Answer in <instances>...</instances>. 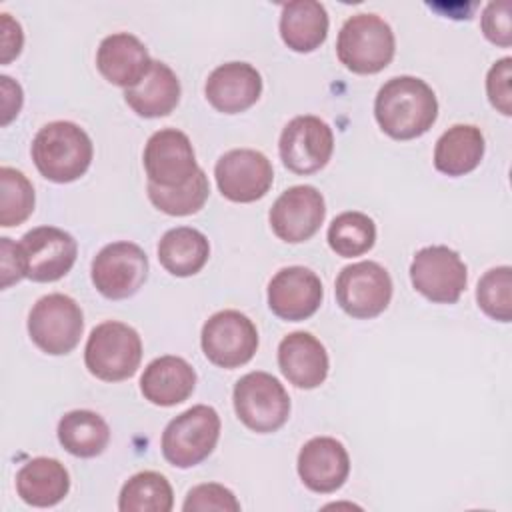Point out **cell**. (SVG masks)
Returning <instances> with one entry per match:
<instances>
[{
    "label": "cell",
    "instance_id": "6da1fadb",
    "mask_svg": "<svg viewBox=\"0 0 512 512\" xmlns=\"http://www.w3.org/2000/svg\"><path fill=\"white\" fill-rule=\"evenodd\" d=\"M374 116L382 132L394 140H412L432 128L438 116L434 90L416 76H394L374 100Z\"/></svg>",
    "mask_w": 512,
    "mask_h": 512
},
{
    "label": "cell",
    "instance_id": "7a4b0ae2",
    "mask_svg": "<svg viewBox=\"0 0 512 512\" xmlns=\"http://www.w3.org/2000/svg\"><path fill=\"white\" fill-rule=\"evenodd\" d=\"M30 152L34 166L46 180L68 184L86 174L94 148L84 128L70 120H56L36 132Z\"/></svg>",
    "mask_w": 512,
    "mask_h": 512
},
{
    "label": "cell",
    "instance_id": "3957f363",
    "mask_svg": "<svg viewBox=\"0 0 512 512\" xmlns=\"http://www.w3.org/2000/svg\"><path fill=\"white\" fill-rule=\"evenodd\" d=\"M396 40L390 24L378 14L350 16L336 40L338 60L356 74H376L394 58Z\"/></svg>",
    "mask_w": 512,
    "mask_h": 512
},
{
    "label": "cell",
    "instance_id": "277c9868",
    "mask_svg": "<svg viewBox=\"0 0 512 512\" xmlns=\"http://www.w3.org/2000/svg\"><path fill=\"white\" fill-rule=\"evenodd\" d=\"M142 360V340L138 332L118 320H106L92 328L84 364L92 376L104 382H120L136 374Z\"/></svg>",
    "mask_w": 512,
    "mask_h": 512
},
{
    "label": "cell",
    "instance_id": "5b68a950",
    "mask_svg": "<svg viewBox=\"0 0 512 512\" xmlns=\"http://www.w3.org/2000/svg\"><path fill=\"white\" fill-rule=\"evenodd\" d=\"M220 438V416L212 406L196 404L168 422L160 448L166 462L176 468H192L204 462Z\"/></svg>",
    "mask_w": 512,
    "mask_h": 512
},
{
    "label": "cell",
    "instance_id": "8992f818",
    "mask_svg": "<svg viewBox=\"0 0 512 512\" xmlns=\"http://www.w3.org/2000/svg\"><path fill=\"white\" fill-rule=\"evenodd\" d=\"M232 402L238 420L258 434L276 432L290 416L286 388L276 376L260 370L244 374L234 384Z\"/></svg>",
    "mask_w": 512,
    "mask_h": 512
},
{
    "label": "cell",
    "instance_id": "52a82bcc",
    "mask_svg": "<svg viewBox=\"0 0 512 512\" xmlns=\"http://www.w3.org/2000/svg\"><path fill=\"white\" fill-rule=\"evenodd\" d=\"M84 316L78 302L66 294L52 292L36 300L28 314L30 340L46 354L72 352L82 336Z\"/></svg>",
    "mask_w": 512,
    "mask_h": 512
},
{
    "label": "cell",
    "instance_id": "ba28073f",
    "mask_svg": "<svg viewBox=\"0 0 512 512\" xmlns=\"http://www.w3.org/2000/svg\"><path fill=\"white\" fill-rule=\"evenodd\" d=\"M410 282L430 302L454 304L466 288L468 270L456 250L442 244L426 246L412 258Z\"/></svg>",
    "mask_w": 512,
    "mask_h": 512
},
{
    "label": "cell",
    "instance_id": "9c48e42d",
    "mask_svg": "<svg viewBox=\"0 0 512 512\" xmlns=\"http://www.w3.org/2000/svg\"><path fill=\"white\" fill-rule=\"evenodd\" d=\"M18 246L24 278L32 282H56L70 272L76 262L78 244L72 234L56 226L28 230Z\"/></svg>",
    "mask_w": 512,
    "mask_h": 512
},
{
    "label": "cell",
    "instance_id": "30bf717a",
    "mask_svg": "<svg viewBox=\"0 0 512 512\" xmlns=\"http://www.w3.org/2000/svg\"><path fill=\"white\" fill-rule=\"evenodd\" d=\"M336 302L352 318L382 314L392 298V278L384 266L372 260L344 266L336 278Z\"/></svg>",
    "mask_w": 512,
    "mask_h": 512
},
{
    "label": "cell",
    "instance_id": "8fae6325",
    "mask_svg": "<svg viewBox=\"0 0 512 512\" xmlns=\"http://www.w3.org/2000/svg\"><path fill=\"white\" fill-rule=\"evenodd\" d=\"M92 284L110 300L134 296L148 278V256L134 242L106 244L92 260Z\"/></svg>",
    "mask_w": 512,
    "mask_h": 512
},
{
    "label": "cell",
    "instance_id": "7c38bea8",
    "mask_svg": "<svg viewBox=\"0 0 512 512\" xmlns=\"http://www.w3.org/2000/svg\"><path fill=\"white\" fill-rule=\"evenodd\" d=\"M204 356L220 368H238L252 360L258 348V330L254 322L238 310H220L212 314L200 334Z\"/></svg>",
    "mask_w": 512,
    "mask_h": 512
},
{
    "label": "cell",
    "instance_id": "4fadbf2b",
    "mask_svg": "<svg viewBox=\"0 0 512 512\" xmlns=\"http://www.w3.org/2000/svg\"><path fill=\"white\" fill-rule=\"evenodd\" d=\"M332 150V128L318 116H296L282 128L278 152L284 166L294 174L318 172L328 164Z\"/></svg>",
    "mask_w": 512,
    "mask_h": 512
},
{
    "label": "cell",
    "instance_id": "5bb4252c",
    "mask_svg": "<svg viewBox=\"0 0 512 512\" xmlns=\"http://www.w3.org/2000/svg\"><path fill=\"white\" fill-rule=\"evenodd\" d=\"M214 178L224 198L248 204L266 196L274 182V170L262 152L252 148H234L218 158Z\"/></svg>",
    "mask_w": 512,
    "mask_h": 512
},
{
    "label": "cell",
    "instance_id": "9a60e30c",
    "mask_svg": "<svg viewBox=\"0 0 512 512\" xmlns=\"http://www.w3.org/2000/svg\"><path fill=\"white\" fill-rule=\"evenodd\" d=\"M148 182L164 188L184 186L198 170L190 138L176 128L154 132L142 154Z\"/></svg>",
    "mask_w": 512,
    "mask_h": 512
},
{
    "label": "cell",
    "instance_id": "2e32d148",
    "mask_svg": "<svg viewBox=\"0 0 512 512\" xmlns=\"http://www.w3.org/2000/svg\"><path fill=\"white\" fill-rule=\"evenodd\" d=\"M324 216V196L314 186L298 184L290 186L274 200L268 220L280 240L298 244L310 240L320 230Z\"/></svg>",
    "mask_w": 512,
    "mask_h": 512
},
{
    "label": "cell",
    "instance_id": "e0dca14e",
    "mask_svg": "<svg viewBox=\"0 0 512 512\" xmlns=\"http://www.w3.org/2000/svg\"><path fill=\"white\" fill-rule=\"evenodd\" d=\"M322 282L316 272L304 266H288L278 270L268 282L270 310L288 322L310 318L322 304Z\"/></svg>",
    "mask_w": 512,
    "mask_h": 512
},
{
    "label": "cell",
    "instance_id": "ac0fdd59",
    "mask_svg": "<svg viewBox=\"0 0 512 512\" xmlns=\"http://www.w3.org/2000/svg\"><path fill=\"white\" fill-rule=\"evenodd\" d=\"M296 468L308 490L332 494L348 480L350 458L340 440L332 436H316L300 448Z\"/></svg>",
    "mask_w": 512,
    "mask_h": 512
},
{
    "label": "cell",
    "instance_id": "d6986e66",
    "mask_svg": "<svg viewBox=\"0 0 512 512\" xmlns=\"http://www.w3.org/2000/svg\"><path fill=\"white\" fill-rule=\"evenodd\" d=\"M204 94L214 110L238 114L258 102L262 94V76L248 62H226L208 74Z\"/></svg>",
    "mask_w": 512,
    "mask_h": 512
},
{
    "label": "cell",
    "instance_id": "ffe728a7",
    "mask_svg": "<svg viewBox=\"0 0 512 512\" xmlns=\"http://www.w3.org/2000/svg\"><path fill=\"white\" fill-rule=\"evenodd\" d=\"M278 366L290 384L312 390L326 380L330 362L324 344L310 332L298 330L280 340Z\"/></svg>",
    "mask_w": 512,
    "mask_h": 512
},
{
    "label": "cell",
    "instance_id": "44dd1931",
    "mask_svg": "<svg viewBox=\"0 0 512 512\" xmlns=\"http://www.w3.org/2000/svg\"><path fill=\"white\" fill-rule=\"evenodd\" d=\"M96 66L110 84L128 90L148 74L152 58L134 34L116 32L100 42L96 50Z\"/></svg>",
    "mask_w": 512,
    "mask_h": 512
},
{
    "label": "cell",
    "instance_id": "7402d4cb",
    "mask_svg": "<svg viewBox=\"0 0 512 512\" xmlns=\"http://www.w3.org/2000/svg\"><path fill=\"white\" fill-rule=\"evenodd\" d=\"M196 372L180 356L154 358L140 376L142 396L156 406H176L194 392Z\"/></svg>",
    "mask_w": 512,
    "mask_h": 512
},
{
    "label": "cell",
    "instance_id": "603a6c76",
    "mask_svg": "<svg viewBox=\"0 0 512 512\" xmlns=\"http://www.w3.org/2000/svg\"><path fill=\"white\" fill-rule=\"evenodd\" d=\"M70 490V476L56 458L38 456L16 472V492L22 502L36 508H50L64 500Z\"/></svg>",
    "mask_w": 512,
    "mask_h": 512
},
{
    "label": "cell",
    "instance_id": "cb8c5ba5",
    "mask_svg": "<svg viewBox=\"0 0 512 512\" xmlns=\"http://www.w3.org/2000/svg\"><path fill=\"white\" fill-rule=\"evenodd\" d=\"M124 100L142 118L168 116L180 102V80L168 64L152 60L148 74L124 92Z\"/></svg>",
    "mask_w": 512,
    "mask_h": 512
},
{
    "label": "cell",
    "instance_id": "d4e9b609",
    "mask_svg": "<svg viewBox=\"0 0 512 512\" xmlns=\"http://www.w3.org/2000/svg\"><path fill=\"white\" fill-rule=\"evenodd\" d=\"M280 36L294 52H312L328 36V12L316 0H294L282 6Z\"/></svg>",
    "mask_w": 512,
    "mask_h": 512
},
{
    "label": "cell",
    "instance_id": "484cf974",
    "mask_svg": "<svg viewBox=\"0 0 512 512\" xmlns=\"http://www.w3.org/2000/svg\"><path fill=\"white\" fill-rule=\"evenodd\" d=\"M484 156V136L474 124H454L436 142L434 166L446 176L472 172Z\"/></svg>",
    "mask_w": 512,
    "mask_h": 512
},
{
    "label": "cell",
    "instance_id": "4316f807",
    "mask_svg": "<svg viewBox=\"0 0 512 512\" xmlns=\"http://www.w3.org/2000/svg\"><path fill=\"white\" fill-rule=\"evenodd\" d=\"M210 256L208 238L192 228L178 226L164 232L158 242V260L166 272L178 278L198 274Z\"/></svg>",
    "mask_w": 512,
    "mask_h": 512
},
{
    "label": "cell",
    "instance_id": "83f0119b",
    "mask_svg": "<svg viewBox=\"0 0 512 512\" xmlns=\"http://www.w3.org/2000/svg\"><path fill=\"white\" fill-rule=\"evenodd\" d=\"M56 432L62 448L78 458H94L102 454L110 442L106 420L92 410L66 412L60 418Z\"/></svg>",
    "mask_w": 512,
    "mask_h": 512
},
{
    "label": "cell",
    "instance_id": "f1b7e54d",
    "mask_svg": "<svg viewBox=\"0 0 512 512\" xmlns=\"http://www.w3.org/2000/svg\"><path fill=\"white\" fill-rule=\"evenodd\" d=\"M172 506V486L164 474L154 470L130 476L118 496V510L122 512H170Z\"/></svg>",
    "mask_w": 512,
    "mask_h": 512
},
{
    "label": "cell",
    "instance_id": "f546056e",
    "mask_svg": "<svg viewBox=\"0 0 512 512\" xmlns=\"http://www.w3.org/2000/svg\"><path fill=\"white\" fill-rule=\"evenodd\" d=\"M376 242L374 220L356 210L338 214L328 226V244L342 258L366 254Z\"/></svg>",
    "mask_w": 512,
    "mask_h": 512
},
{
    "label": "cell",
    "instance_id": "4dcf8cb0",
    "mask_svg": "<svg viewBox=\"0 0 512 512\" xmlns=\"http://www.w3.org/2000/svg\"><path fill=\"white\" fill-rule=\"evenodd\" d=\"M210 194L208 176L200 168L184 186L164 188L148 182V198L150 202L164 214L170 216H188L198 212Z\"/></svg>",
    "mask_w": 512,
    "mask_h": 512
},
{
    "label": "cell",
    "instance_id": "1f68e13d",
    "mask_svg": "<svg viewBox=\"0 0 512 512\" xmlns=\"http://www.w3.org/2000/svg\"><path fill=\"white\" fill-rule=\"evenodd\" d=\"M0 226L10 228L22 224L34 210V188L30 180L16 168H0Z\"/></svg>",
    "mask_w": 512,
    "mask_h": 512
},
{
    "label": "cell",
    "instance_id": "d6a6232c",
    "mask_svg": "<svg viewBox=\"0 0 512 512\" xmlns=\"http://www.w3.org/2000/svg\"><path fill=\"white\" fill-rule=\"evenodd\" d=\"M476 300L480 310L498 322H510L512 318V268H490L476 288Z\"/></svg>",
    "mask_w": 512,
    "mask_h": 512
},
{
    "label": "cell",
    "instance_id": "836d02e7",
    "mask_svg": "<svg viewBox=\"0 0 512 512\" xmlns=\"http://www.w3.org/2000/svg\"><path fill=\"white\" fill-rule=\"evenodd\" d=\"M182 510L190 512V510H220V512H238L240 510V502L236 500L234 492L222 484L216 482H206V484H198L192 490H188Z\"/></svg>",
    "mask_w": 512,
    "mask_h": 512
},
{
    "label": "cell",
    "instance_id": "e575fe53",
    "mask_svg": "<svg viewBox=\"0 0 512 512\" xmlns=\"http://www.w3.org/2000/svg\"><path fill=\"white\" fill-rule=\"evenodd\" d=\"M510 76H512V58L504 56L492 64L486 76V94L490 104L502 112L504 116L512 114V92H510Z\"/></svg>",
    "mask_w": 512,
    "mask_h": 512
},
{
    "label": "cell",
    "instance_id": "d590c367",
    "mask_svg": "<svg viewBox=\"0 0 512 512\" xmlns=\"http://www.w3.org/2000/svg\"><path fill=\"white\" fill-rule=\"evenodd\" d=\"M484 36L502 48H508L512 44V30H510V2H490L480 20Z\"/></svg>",
    "mask_w": 512,
    "mask_h": 512
},
{
    "label": "cell",
    "instance_id": "8d00e7d4",
    "mask_svg": "<svg viewBox=\"0 0 512 512\" xmlns=\"http://www.w3.org/2000/svg\"><path fill=\"white\" fill-rule=\"evenodd\" d=\"M0 254H2V288H8L14 282L24 278V268L18 254V246L6 236L0 238Z\"/></svg>",
    "mask_w": 512,
    "mask_h": 512
},
{
    "label": "cell",
    "instance_id": "74e56055",
    "mask_svg": "<svg viewBox=\"0 0 512 512\" xmlns=\"http://www.w3.org/2000/svg\"><path fill=\"white\" fill-rule=\"evenodd\" d=\"M2 16V64H8L12 58H16L22 50L24 34L20 24L6 12Z\"/></svg>",
    "mask_w": 512,
    "mask_h": 512
},
{
    "label": "cell",
    "instance_id": "f35d334b",
    "mask_svg": "<svg viewBox=\"0 0 512 512\" xmlns=\"http://www.w3.org/2000/svg\"><path fill=\"white\" fill-rule=\"evenodd\" d=\"M0 84H2V126H6L14 116H18L22 108V88L10 76H0Z\"/></svg>",
    "mask_w": 512,
    "mask_h": 512
}]
</instances>
